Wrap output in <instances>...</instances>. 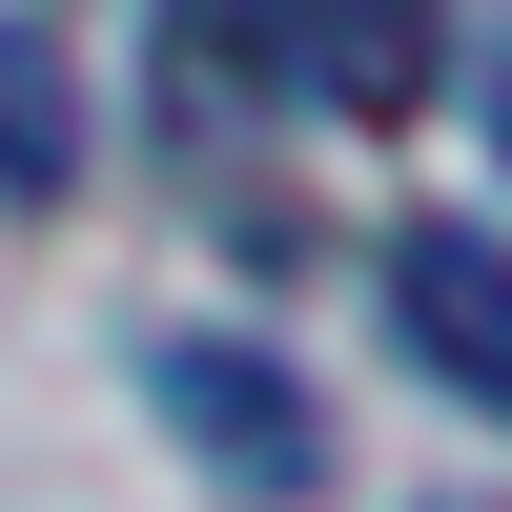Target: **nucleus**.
Segmentation results:
<instances>
[{
	"label": "nucleus",
	"mask_w": 512,
	"mask_h": 512,
	"mask_svg": "<svg viewBox=\"0 0 512 512\" xmlns=\"http://www.w3.org/2000/svg\"><path fill=\"white\" fill-rule=\"evenodd\" d=\"M451 62V0H185L164 21V82L205 103H308V123H410Z\"/></svg>",
	"instance_id": "nucleus-1"
},
{
	"label": "nucleus",
	"mask_w": 512,
	"mask_h": 512,
	"mask_svg": "<svg viewBox=\"0 0 512 512\" xmlns=\"http://www.w3.org/2000/svg\"><path fill=\"white\" fill-rule=\"evenodd\" d=\"M144 410H164L226 492H267V512H287V492H328V410H308V369L246 349V328H164V349H144Z\"/></svg>",
	"instance_id": "nucleus-2"
},
{
	"label": "nucleus",
	"mask_w": 512,
	"mask_h": 512,
	"mask_svg": "<svg viewBox=\"0 0 512 512\" xmlns=\"http://www.w3.org/2000/svg\"><path fill=\"white\" fill-rule=\"evenodd\" d=\"M390 349L431 369L451 410H492V431H512V226H472V205L390 226Z\"/></svg>",
	"instance_id": "nucleus-3"
},
{
	"label": "nucleus",
	"mask_w": 512,
	"mask_h": 512,
	"mask_svg": "<svg viewBox=\"0 0 512 512\" xmlns=\"http://www.w3.org/2000/svg\"><path fill=\"white\" fill-rule=\"evenodd\" d=\"M82 164V103H62V41L0 21V185H62Z\"/></svg>",
	"instance_id": "nucleus-4"
}]
</instances>
